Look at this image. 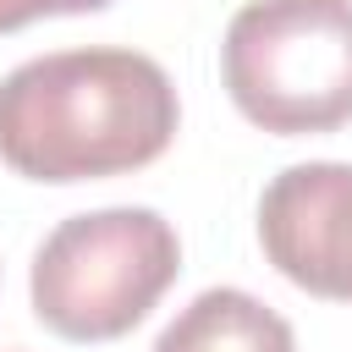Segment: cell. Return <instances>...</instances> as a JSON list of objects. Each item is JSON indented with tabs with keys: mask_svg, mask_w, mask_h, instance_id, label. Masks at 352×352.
<instances>
[{
	"mask_svg": "<svg viewBox=\"0 0 352 352\" xmlns=\"http://www.w3.org/2000/svg\"><path fill=\"white\" fill-rule=\"evenodd\" d=\"M110 0H0V33H16L38 16H82V11H104Z\"/></svg>",
	"mask_w": 352,
	"mask_h": 352,
	"instance_id": "cell-6",
	"label": "cell"
},
{
	"mask_svg": "<svg viewBox=\"0 0 352 352\" xmlns=\"http://www.w3.org/2000/svg\"><path fill=\"white\" fill-rule=\"evenodd\" d=\"M154 352H297V336L258 297L209 286L160 330Z\"/></svg>",
	"mask_w": 352,
	"mask_h": 352,
	"instance_id": "cell-5",
	"label": "cell"
},
{
	"mask_svg": "<svg viewBox=\"0 0 352 352\" xmlns=\"http://www.w3.org/2000/svg\"><path fill=\"white\" fill-rule=\"evenodd\" d=\"M264 258L324 302H352V165L314 160L280 170L258 198Z\"/></svg>",
	"mask_w": 352,
	"mask_h": 352,
	"instance_id": "cell-4",
	"label": "cell"
},
{
	"mask_svg": "<svg viewBox=\"0 0 352 352\" xmlns=\"http://www.w3.org/2000/svg\"><path fill=\"white\" fill-rule=\"evenodd\" d=\"M182 270L176 226L154 209H94L60 220L33 253V314L60 341H116L148 319Z\"/></svg>",
	"mask_w": 352,
	"mask_h": 352,
	"instance_id": "cell-3",
	"label": "cell"
},
{
	"mask_svg": "<svg viewBox=\"0 0 352 352\" xmlns=\"http://www.w3.org/2000/svg\"><path fill=\"white\" fill-rule=\"evenodd\" d=\"M231 104L275 132L314 138L352 121V0H248L220 44Z\"/></svg>",
	"mask_w": 352,
	"mask_h": 352,
	"instance_id": "cell-2",
	"label": "cell"
},
{
	"mask_svg": "<svg viewBox=\"0 0 352 352\" xmlns=\"http://www.w3.org/2000/svg\"><path fill=\"white\" fill-rule=\"evenodd\" d=\"M176 121V82L138 50H55L0 77V160L28 182L143 170L170 148Z\"/></svg>",
	"mask_w": 352,
	"mask_h": 352,
	"instance_id": "cell-1",
	"label": "cell"
}]
</instances>
